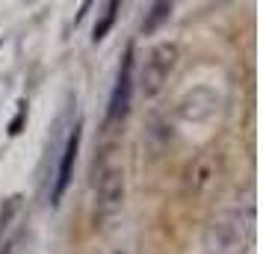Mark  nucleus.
I'll return each instance as SVG.
<instances>
[{"instance_id": "1", "label": "nucleus", "mask_w": 263, "mask_h": 254, "mask_svg": "<svg viewBox=\"0 0 263 254\" xmlns=\"http://www.w3.org/2000/svg\"><path fill=\"white\" fill-rule=\"evenodd\" d=\"M254 245V204H237L219 210L204 228V254H249Z\"/></svg>"}, {"instance_id": "2", "label": "nucleus", "mask_w": 263, "mask_h": 254, "mask_svg": "<svg viewBox=\"0 0 263 254\" xmlns=\"http://www.w3.org/2000/svg\"><path fill=\"white\" fill-rule=\"evenodd\" d=\"M92 195H95V219L109 222V219H116L121 213L124 195H127V178H124V169L112 157L98 163Z\"/></svg>"}, {"instance_id": "3", "label": "nucleus", "mask_w": 263, "mask_h": 254, "mask_svg": "<svg viewBox=\"0 0 263 254\" xmlns=\"http://www.w3.org/2000/svg\"><path fill=\"white\" fill-rule=\"evenodd\" d=\"M180 60V48L175 42H160L145 53L142 60V71H139V92L145 97H157L166 89L168 77L175 74Z\"/></svg>"}, {"instance_id": "4", "label": "nucleus", "mask_w": 263, "mask_h": 254, "mask_svg": "<svg viewBox=\"0 0 263 254\" xmlns=\"http://www.w3.org/2000/svg\"><path fill=\"white\" fill-rule=\"evenodd\" d=\"M130 92H133V53H127L121 60L119 77L112 86V97H109V109H107V121H121L130 109Z\"/></svg>"}, {"instance_id": "5", "label": "nucleus", "mask_w": 263, "mask_h": 254, "mask_svg": "<svg viewBox=\"0 0 263 254\" xmlns=\"http://www.w3.org/2000/svg\"><path fill=\"white\" fill-rule=\"evenodd\" d=\"M77 148H80V127H74L68 139H65V145H62V154H60V169H57V181H53V204L60 201L65 189H68V183H71V171H74V163H77Z\"/></svg>"}, {"instance_id": "6", "label": "nucleus", "mask_w": 263, "mask_h": 254, "mask_svg": "<svg viewBox=\"0 0 263 254\" xmlns=\"http://www.w3.org/2000/svg\"><path fill=\"white\" fill-rule=\"evenodd\" d=\"M216 171H219V163H216L213 154H201L190 163L186 169V192L190 195H204L216 181Z\"/></svg>"}, {"instance_id": "7", "label": "nucleus", "mask_w": 263, "mask_h": 254, "mask_svg": "<svg viewBox=\"0 0 263 254\" xmlns=\"http://www.w3.org/2000/svg\"><path fill=\"white\" fill-rule=\"evenodd\" d=\"M116 9H119V3H109V6H107V15H104V21L95 27V42H101V38L107 36V30L112 27V21H116Z\"/></svg>"}, {"instance_id": "8", "label": "nucleus", "mask_w": 263, "mask_h": 254, "mask_svg": "<svg viewBox=\"0 0 263 254\" xmlns=\"http://www.w3.org/2000/svg\"><path fill=\"white\" fill-rule=\"evenodd\" d=\"M168 12H172V6L168 3H157L154 9H151V21L145 24V30H154L157 21H163V18H168Z\"/></svg>"}]
</instances>
